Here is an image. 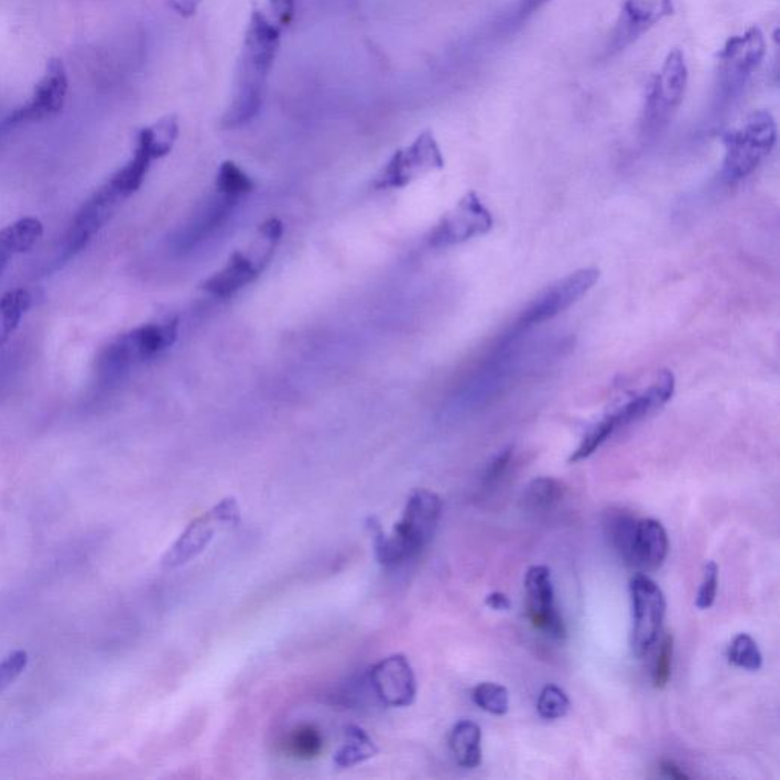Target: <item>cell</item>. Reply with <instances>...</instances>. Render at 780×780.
<instances>
[{
	"instance_id": "1",
	"label": "cell",
	"mask_w": 780,
	"mask_h": 780,
	"mask_svg": "<svg viewBox=\"0 0 780 780\" xmlns=\"http://www.w3.org/2000/svg\"><path fill=\"white\" fill-rule=\"evenodd\" d=\"M281 31L264 11H253L238 59L232 102L223 117L225 129L246 126L260 113L267 79L280 50Z\"/></svg>"
},
{
	"instance_id": "2",
	"label": "cell",
	"mask_w": 780,
	"mask_h": 780,
	"mask_svg": "<svg viewBox=\"0 0 780 780\" xmlns=\"http://www.w3.org/2000/svg\"><path fill=\"white\" fill-rule=\"evenodd\" d=\"M443 514V500L427 489H416L409 497L404 514L389 535L376 529V556L384 567H398L415 560L435 537Z\"/></svg>"
},
{
	"instance_id": "3",
	"label": "cell",
	"mask_w": 780,
	"mask_h": 780,
	"mask_svg": "<svg viewBox=\"0 0 780 780\" xmlns=\"http://www.w3.org/2000/svg\"><path fill=\"white\" fill-rule=\"evenodd\" d=\"M282 232L284 226L278 218H269L262 223L249 252L237 250L230 254L228 264L203 282L202 289L217 297H230L240 292L242 286L257 280L269 264Z\"/></svg>"
},
{
	"instance_id": "4",
	"label": "cell",
	"mask_w": 780,
	"mask_h": 780,
	"mask_svg": "<svg viewBox=\"0 0 780 780\" xmlns=\"http://www.w3.org/2000/svg\"><path fill=\"white\" fill-rule=\"evenodd\" d=\"M776 138L774 119L763 110L751 115L741 129L727 133L724 137V181L734 183L750 176L774 149Z\"/></svg>"
},
{
	"instance_id": "5",
	"label": "cell",
	"mask_w": 780,
	"mask_h": 780,
	"mask_svg": "<svg viewBox=\"0 0 780 780\" xmlns=\"http://www.w3.org/2000/svg\"><path fill=\"white\" fill-rule=\"evenodd\" d=\"M599 280V270L595 267H585V269L576 270L567 274L563 280L556 281L555 284L548 286L543 293L539 294L523 310L512 326L511 333L505 337V340H514L521 333L532 328V326L543 324V322L552 321L553 317L566 312L572 305L581 301L593 285Z\"/></svg>"
},
{
	"instance_id": "6",
	"label": "cell",
	"mask_w": 780,
	"mask_h": 780,
	"mask_svg": "<svg viewBox=\"0 0 780 780\" xmlns=\"http://www.w3.org/2000/svg\"><path fill=\"white\" fill-rule=\"evenodd\" d=\"M240 507L234 497H226V499L218 501L205 514L191 521L181 537L174 541L169 552L163 555L162 566L170 568V571L185 566L206 551L218 532L226 528L237 527L240 524Z\"/></svg>"
},
{
	"instance_id": "7",
	"label": "cell",
	"mask_w": 780,
	"mask_h": 780,
	"mask_svg": "<svg viewBox=\"0 0 780 780\" xmlns=\"http://www.w3.org/2000/svg\"><path fill=\"white\" fill-rule=\"evenodd\" d=\"M674 392V373L664 369V371L657 373L656 380L647 389L625 400L619 408L611 410L608 415H605L603 420L593 425L588 432H591L596 443H607L619 430L639 423L643 418L652 415L657 410L662 409L664 404L670 403Z\"/></svg>"
},
{
	"instance_id": "8",
	"label": "cell",
	"mask_w": 780,
	"mask_h": 780,
	"mask_svg": "<svg viewBox=\"0 0 780 780\" xmlns=\"http://www.w3.org/2000/svg\"><path fill=\"white\" fill-rule=\"evenodd\" d=\"M632 607L631 648L636 657L647 656L659 640L667 600L650 576L638 573L630 581Z\"/></svg>"
},
{
	"instance_id": "9",
	"label": "cell",
	"mask_w": 780,
	"mask_h": 780,
	"mask_svg": "<svg viewBox=\"0 0 780 780\" xmlns=\"http://www.w3.org/2000/svg\"><path fill=\"white\" fill-rule=\"evenodd\" d=\"M687 85V67L682 51L668 55L662 72L657 75L643 110V129L656 133L670 122L672 113L683 101Z\"/></svg>"
},
{
	"instance_id": "10",
	"label": "cell",
	"mask_w": 780,
	"mask_h": 780,
	"mask_svg": "<svg viewBox=\"0 0 780 780\" xmlns=\"http://www.w3.org/2000/svg\"><path fill=\"white\" fill-rule=\"evenodd\" d=\"M444 169V158L436 139L430 131L416 138L408 149L397 151L388 165L380 171L373 188L400 189L432 171Z\"/></svg>"
},
{
	"instance_id": "11",
	"label": "cell",
	"mask_w": 780,
	"mask_h": 780,
	"mask_svg": "<svg viewBox=\"0 0 780 780\" xmlns=\"http://www.w3.org/2000/svg\"><path fill=\"white\" fill-rule=\"evenodd\" d=\"M495 225V218L479 194L469 191L457 202L455 208L445 214L427 235L432 248H449L488 234Z\"/></svg>"
},
{
	"instance_id": "12",
	"label": "cell",
	"mask_w": 780,
	"mask_h": 780,
	"mask_svg": "<svg viewBox=\"0 0 780 780\" xmlns=\"http://www.w3.org/2000/svg\"><path fill=\"white\" fill-rule=\"evenodd\" d=\"M177 332V319L143 325L115 340L107 349V361L113 368H124L134 361L149 360L173 346Z\"/></svg>"
},
{
	"instance_id": "13",
	"label": "cell",
	"mask_w": 780,
	"mask_h": 780,
	"mask_svg": "<svg viewBox=\"0 0 780 780\" xmlns=\"http://www.w3.org/2000/svg\"><path fill=\"white\" fill-rule=\"evenodd\" d=\"M67 90H69V79H67L65 65L59 58H51L45 74L35 86L33 98L8 118V124L40 122L55 117L65 107Z\"/></svg>"
},
{
	"instance_id": "14",
	"label": "cell",
	"mask_w": 780,
	"mask_h": 780,
	"mask_svg": "<svg viewBox=\"0 0 780 780\" xmlns=\"http://www.w3.org/2000/svg\"><path fill=\"white\" fill-rule=\"evenodd\" d=\"M373 694L389 707H409L416 698V676L408 657L393 654L373 664L369 671Z\"/></svg>"
},
{
	"instance_id": "15",
	"label": "cell",
	"mask_w": 780,
	"mask_h": 780,
	"mask_svg": "<svg viewBox=\"0 0 780 780\" xmlns=\"http://www.w3.org/2000/svg\"><path fill=\"white\" fill-rule=\"evenodd\" d=\"M524 587L528 595V615L533 627L553 639L566 638V625L555 604L551 568L546 566L529 568Z\"/></svg>"
},
{
	"instance_id": "16",
	"label": "cell",
	"mask_w": 780,
	"mask_h": 780,
	"mask_svg": "<svg viewBox=\"0 0 780 780\" xmlns=\"http://www.w3.org/2000/svg\"><path fill=\"white\" fill-rule=\"evenodd\" d=\"M122 202L124 198L111 188L109 183L91 195L75 217L71 232L67 235V257L85 248L90 238L113 217Z\"/></svg>"
},
{
	"instance_id": "17",
	"label": "cell",
	"mask_w": 780,
	"mask_h": 780,
	"mask_svg": "<svg viewBox=\"0 0 780 780\" xmlns=\"http://www.w3.org/2000/svg\"><path fill=\"white\" fill-rule=\"evenodd\" d=\"M237 203L238 201H235V198L218 193L208 198V201L203 202L193 214V217L178 232L176 238L177 248L186 252V250L201 245L210 234L220 228L225 220H228Z\"/></svg>"
},
{
	"instance_id": "18",
	"label": "cell",
	"mask_w": 780,
	"mask_h": 780,
	"mask_svg": "<svg viewBox=\"0 0 780 780\" xmlns=\"http://www.w3.org/2000/svg\"><path fill=\"white\" fill-rule=\"evenodd\" d=\"M670 14H672L671 0H625L613 45L618 50L627 46L648 28Z\"/></svg>"
},
{
	"instance_id": "19",
	"label": "cell",
	"mask_w": 780,
	"mask_h": 780,
	"mask_svg": "<svg viewBox=\"0 0 780 780\" xmlns=\"http://www.w3.org/2000/svg\"><path fill=\"white\" fill-rule=\"evenodd\" d=\"M670 551L667 529L654 519L638 520L632 541L631 567L657 571Z\"/></svg>"
},
{
	"instance_id": "20",
	"label": "cell",
	"mask_w": 780,
	"mask_h": 780,
	"mask_svg": "<svg viewBox=\"0 0 780 780\" xmlns=\"http://www.w3.org/2000/svg\"><path fill=\"white\" fill-rule=\"evenodd\" d=\"M763 53H766L763 35L758 28H751L747 34L732 39L724 47L722 54L724 71L734 82H741L744 75L761 63Z\"/></svg>"
},
{
	"instance_id": "21",
	"label": "cell",
	"mask_w": 780,
	"mask_h": 780,
	"mask_svg": "<svg viewBox=\"0 0 780 780\" xmlns=\"http://www.w3.org/2000/svg\"><path fill=\"white\" fill-rule=\"evenodd\" d=\"M481 730L475 722L464 719L452 728L448 746L456 762L464 768H476L481 762Z\"/></svg>"
},
{
	"instance_id": "22",
	"label": "cell",
	"mask_w": 780,
	"mask_h": 780,
	"mask_svg": "<svg viewBox=\"0 0 780 780\" xmlns=\"http://www.w3.org/2000/svg\"><path fill=\"white\" fill-rule=\"evenodd\" d=\"M346 741L338 748L334 756V763L340 768H351L376 758L378 754L377 744L371 736L366 734L364 728L358 726L346 727Z\"/></svg>"
},
{
	"instance_id": "23",
	"label": "cell",
	"mask_w": 780,
	"mask_h": 780,
	"mask_svg": "<svg viewBox=\"0 0 780 780\" xmlns=\"http://www.w3.org/2000/svg\"><path fill=\"white\" fill-rule=\"evenodd\" d=\"M636 524L638 520L624 509H615L605 519V533L616 552L625 564L631 566L632 541H635Z\"/></svg>"
},
{
	"instance_id": "24",
	"label": "cell",
	"mask_w": 780,
	"mask_h": 780,
	"mask_svg": "<svg viewBox=\"0 0 780 780\" xmlns=\"http://www.w3.org/2000/svg\"><path fill=\"white\" fill-rule=\"evenodd\" d=\"M566 496V487L553 477H539L524 489L523 507L531 512H549Z\"/></svg>"
},
{
	"instance_id": "25",
	"label": "cell",
	"mask_w": 780,
	"mask_h": 780,
	"mask_svg": "<svg viewBox=\"0 0 780 780\" xmlns=\"http://www.w3.org/2000/svg\"><path fill=\"white\" fill-rule=\"evenodd\" d=\"M253 181L234 162H225L218 170L215 189L218 194L228 195L230 198H241L242 195L252 193Z\"/></svg>"
},
{
	"instance_id": "26",
	"label": "cell",
	"mask_w": 780,
	"mask_h": 780,
	"mask_svg": "<svg viewBox=\"0 0 780 780\" xmlns=\"http://www.w3.org/2000/svg\"><path fill=\"white\" fill-rule=\"evenodd\" d=\"M31 306V296L26 290L19 289L0 297V317H2L3 338H8L18 329L23 313Z\"/></svg>"
},
{
	"instance_id": "27",
	"label": "cell",
	"mask_w": 780,
	"mask_h": 780,
	"mask_svg": "<svg viewBox=\"0 0 780 780\" xmlns=\"http://www.w3.org/2000/svg\"><path fill=\"white\" fill-rule=\"evenodd\" d=\"M728 660L735 667L747 671H759L762 668V654L756 640L748 635H738L728 648Z\"/></svg>"
},
{
	"instance_id": "28",
	"label": "cell",
	"mask_w": 780,
	"mask_h": 780,
	"mask_svg": "<svg viewBox=\"0 0 780 780\" xmlns=\"http://www.w3.org/2000/svg\"><path fill=\"white\" fill-rule=\"evenodd\" d=\"M473 702L488 714L501 716L509 709V694L507 687L496 683H480L473 690Z\"/></svg>"
},
{
	"instance_id": "29",
	"label": "cell",
	"mask_w": 780,
	"mask_h": 780,
	"mask_svg": "<svg viewBox=\"0 0 780 780\" xmlns=\"http://www.w3.org/2000/svg\"><path fill=\"white\" fill-rule=\"evenodd\" d=\"M7 232L13 242L15 253H25L34 248L35 242L42 238V221L34 217L20 218L14 225L8 226Z\"/></svg>"
},
{
	"instance_id": "30",
	"label": "cell",
	"mask_w": 780,
	"mask_h": 780,
	"mask_svg": "<svg viewBox=\"0 0 780 780\" xmlns=\"http://www.w3.org/2000/svg\"><path fill=\"white\" fill-rule=\"evenodd\" d=\"M537 709H539L541 718L560 719L568 714L571 700L561 687L555 686V684H548L541 691Z\"/></svg>"
},
{
	"instance_id": "31",
	"label": "cell",
	"mask_w": 780,
	"mask_h": 780,
	"mask_svg": "<svg viewBox=\"0 0 780 780\" xmlns=\"http://www.w3.org/2000/svg\"><path fill=\"white\" fill-rule=\"evenodd\" d=\"M672 657H674V638L672 635H664L652 668V684L657 690H662L670 682Z\"/></svg>"
},
{
	"instance_id": "32",
	"label": "cell",
	"mask_w": 780,
	"mask_h": 780,
	"mask_svg": "<svg viewBox=\"0 0 780 780\" xmlns=\"http://www.w3.org/2000/svg\"><path fill=\"white\" fill-rule=\"evenodd\" d=\"M290 747H292V751L297 758H314V756L319 755L322 736L312 726L300 727L294 730L292 739H290Z\"/></svg>"
},
{
	"instance_id": "33",
	"label": "cell",
	"mask_w": 780,
	"mask_h": 780,
	"mask_svg": "<svg viewBox=\"0 0 780 780\" xmlns=\"http://www.w3.org/2000/svg\"><path fill=\"white\" fill-rule=\"evenodd\" d=\"M28 663H30V656L23 650L13 651L0 660V694L23 674Z\"/></svg>"
},
{
	"instance_id": "34",
	"label": "cell",
	"mask_w": 780,
	"mask_h": 780,
	"mask_svg": "<svg viewBox=\"0 0 780 780\" xmlns=\"http://www.w3.org/2000/svg\"><path fill=\"white\" fill-rule=\"evenodd\" d=\"M718 572L715 561H709L704 566L703 583L700 585L695 600V605L700 610H706L715 603L716 592H718Z\"/></svg>"
},
{
	"instance_id": "35",
	"label": "cell",
	"mask_w": 780,
	"mask_h": 780,
	"mask_svg": "<svg viewBox=\"0 0 780 780\" xmlns=\"http://www.w3.org/2000/svg\"><path fill=\"white\" fill-rule=\"evenodd\" d=\"M512 456H514V449L507 448L503 449V452H500L499 455L491 461V464L488 465L487 473H485L484 476L485 487L491 488L499 484L501 477L508 473L509 465H511L512 462Z\"/></svg>"
},
{
	"instance_id": "36",
	"label": "cell",
	"mask_w": 780,
	"mask_h": 780,
	"mask_svg": "<svg viewBox=\"0 0 780 780\" xmlns=\"http://www.w3.org/2000/svg\"><path fill=\"white\" fill-rule=\"evenodd\" d=\"M270 11H272V22L284 30L292 22L294 11V0H270Z\"/></svg>"
},
{
	"instance_id": "37",
	"label": "cell",
	"mask_w": 780,
	"mask_h": 780,
	"mask_svg": "<svg viewBox=\"0 0 780 780\" xmlns=\"http://www.w3.org/2000/svg\"><path fill=\"white\" fill-rule=\"evenodd\" d=\"M660 770H662V773L667 776V778L675 780L690 779V774L684 773L683 768L676 766L671 759H664V761L660 763Z\"/></svg>"
},
{
	"instance_id": "38",
	"label": "cell",
	"mask_w": 780,
	"mask_h": 780,
	"mask_svg": "<svg viewBox=\"0 0 780 780\" xmlns=\"http://www.w3.org/2000/svg\"><path fill=\"white\" fill-rule=\"evenodd\" d=\"M485 603H487L488 607H491L492 610L497 611H507L511 608V600L508 599L507 595H503V593L500 592H495L491 593V595H488Z\"/></svg>"
},
{
	"instance_id": "39",
	"label": "cell",
	"mask_w": 780,
	"mask_h": 780,
	"mask_svg": "<svg viewBox=\"0 0 780 780\" xmlns=\"http://www.w3.org/2000/svg\"><path fill=\"white\" fill-rule=\"evenodd\" d=\"M202 0H177L176 6V11L183 15H191L195 13V10H197L198 3H201Z\"/></svg>"
},
{
	"instance_id": "40",
	"label": "cell",
	"mask_w": 780,
	"mask_h": 780,
	"mask_svg": "<svg viewBox=\"0 0 780 780\" xmlns=\"http://www.w3.org/2000/svg\"><path fill=\"white\" fill-rule=\"evenodd\" d=\"M548 0H524L523 11H533L546 3Z\"/></svg>"
}]
</instances>
